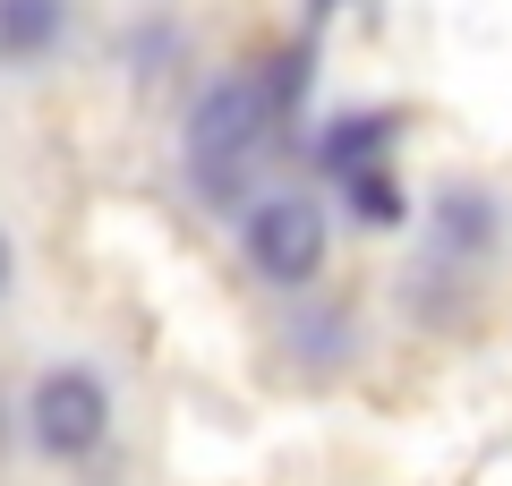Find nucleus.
Wrapping results in <instances>:
<instances>
[{
    "label": "nucleus",
    "mask_w": 512,
    "mask_h": 486,
    "mask_svg": "<svg viewBox=\"0 0 512 486\" xmlns=\"http://www.w3.org/2000/svg\"><path fill=\"white\" fill-rule=\"evenodd\" d=\"M342 188H350V214H359V222H376V231H393V222L410 214V205H402V188H393V171H359V180H342Z\"/></svg>",
    "instance_id": "8"
},
{
    "label": "nucleus",
    "mask_w": 512,
    "mask_h": 486,
    "mask_svg": "<svg viewBox=\"0 0 512 486\" xmlns=\"http://www.w3.org/2000/svg\"><path fill=\"white\" fill-rule=\"evenodd\" d=\"M0 444H9V410H0Z\"/></svg>",
    "instance_id": "10"
},
{
    "label": "nucleus",
    "mask_w": 512,
    "mask_h": 486,
    "mask_svg": "<svg viewBox=\"0 0 512 486\" xmlns=\"http://www.w3.org/2000/svg\"><path fill=\"white\" fill-rule=\"evenodd\" d=\"M239 256H248L256 282L274 290H308L333 256V214L308 197V188H274V197H256L248 222H239Z\"/></svg>",
    "instance_id": "2"
},
{
    "label": "nucleus",
    "mask_w": 512,
    "mask_h": 486,
    "mask_svg": "<svg viewBox=\"0 0 512 486\" xmlns=\"http://www.w3.org/2000/svg\"><path fill=\"white\" fill-rule=\"evenodd\" d=\"M9 282H18V248H9V231H0V299H9Z\"/></svg>",
    "instance_id": "9"
},
{
    "label": "nucleus",
    "mask_w": 512,
    "mask_h": 486,
    "mask_svg": "<svg viewBox=\"0 0 512 486\" xmlns=\"http://www.w3.org/2000/svg\"><path fill=\"white\" fill-rule=\"evenodd\" d=\"M299 324H308V333H291V359L299 367H333L350 350V316H342V307H316V316H299Z\"/></svg>",
    "instance_id": "7"
},
{
    "label": "nucleus",
    "mask_w": 512,
    "mask_h": 486,
    "mask_svg": "<svg viewBox=\"0 0 512 486\" xmlns=\"http://www.w3.org/2000/svg\"><path fill=\"white\" fill-rule=\"evenodd\" d=\"M393 111H342V120L316 137V154H325L333 180H359V171H384V145H393Z\"/></svg>",
    "instance_id": "6"
},
{
    "label": "nucleus",
    "mask_w": 512,
    "mask_h": 486,
    "mask_svg": "<svg viewBox=\"0 0 512 486\" xmlns=\"http://www.w3.org/2000/svg\"><path fill=\"white\" fill-rule=\"evenodd\" d=\"M495 239H504V214H495V197L478 180L436 188V205H427V256L436 265H487Z\"/></svg>",
    "instance_id": "4"
},
{
    "label": "nucleus",
    "mask_w": 512,
    "mask_h": 486,
    "mask_svg": "<svg viewBox=\"0 0 512 486\" xmlns=\"http://www.w3.org/2000/svg\"><path fill=\"white\" fill-rule=\"evenodd\" d=\"M69 35V0H0V69H43Z\"/></svg>",
    "instance_id": "5"
},
{
    "label": "nucleus",
    "mask_w": 512,
    "mask_h": 486,
    "mask_svg": "<svg viewBox=\"0 0 512 486\" xmlns=\"http://www.w3.org/2000/svg\"><path fill=\"white\" fill-rule=\"evenodd\" d=\"M26 435H35V452H52V461H86V452H103V435H111V384L94 376V367H43V376L26 384Z\"/></svg>",
    "instance_id": "3"
},
{
    "label": "nucleus",
    "mask_w": 512,
    "mask_h": 486,
    "mask_svg": "<svg viewBox=\"0 0 512 486\" xmlns=\"http://www.w3.org/2000/svg\"><path fill=\"white\" fill-rule=\"evenodd\" d=\"M282 94H274V69L265 60H239V69L205 77L197 103H188V171H197V188L214 205H239L248 197V171L256 154L282 137Z\"/></svg>",
    "instance_id": "1"
}]
</instances>
